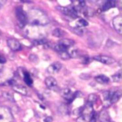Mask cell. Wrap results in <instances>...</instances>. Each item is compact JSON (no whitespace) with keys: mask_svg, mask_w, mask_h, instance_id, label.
<instances>
[{"mask_svg":"<svg viewBox=\"0 0 122 122\" xmlns=\"http://www.w3.org/2000/svg\"><path fill=\"white\" fill-rule=\"evenodd\" d=\"M76 27L79 28H83L88 25V22L83 19H81L78 20L76 22Z\"/></svg>","mask_w":122,"mask_h":122,"instance_id":"ffe728a7","label":"cell"},{"mask_svg":"<svg viewBox=\"0 0 122 122\" xmlns=\"http://www.w3.org/2000/svg\"><path fill=\"white\" fill-rule=\"evenodd\" d=\"M58 43L63 45L64 47L69 49L74 45L75 42L72 40L67 38H64L59 40Z\"/></svg>","mask_w":122,"mask_h":122,"instance_id":"8fae6325","label":"cell"},{"mask_svg":"<svg viewBox=\"0 0 122 122\" xmlns=\"http://www.w3.org/2000/svg\"><path fill=\"white\" fill-rule=\"evenodd\" d=\"M29 59L32 62H38V57L36 55L32 54L30 55Z\"/></svg>","mask_w":122,"mask_h":122,"instance_id":"83f0119b","label":"cell"},{"mask_svg":"<svg viewBox=\"0 0 122 122\" xmlns=\"http://www.w3.org/2000/svg\"><path fill=\"white\" fill-rule=\"evenodd\" d=\"M12 118L10 110L6 106H0V122H10Z\"/></svg>","mask_w":122,"mask_h":122,"instance_id":"3957f363","label":"cell"},{"mask_svg":"<svg viewBox=\"0 0 122 122\" xmlns=\"http://www.w3.org/2000/svg\"><path fill=\"white\" fill-rule=\"evenodd\" d=\"M44 122H52L53 119L51 116H48L43 120Z\"/></svg>","mask_w":122,"mask_h":122,"instance_id":"f546056e","label":"cell"},{"mask_svg":"<svg viewBox=\"0 0 122 122\" xmlns=\"http://www.w3.org/2000/svg\"><path fill=\"white\" fill-rule=\"evenodd\" d=\"M83 53L81 52V51L78 50H72L71 52L70 53L71 58H79V57H82L84 55L82 54Z\"/></svg>","mask_w":122,"mask_h":122,"instance_id":"d6986e66","label":"cell"},{"mask_svg":"<svg viewBox=\"0 0 122 122\" xmlns=\"http://www.w3.org/2000/svg\"><path fill=\"white\" fill-rule=\"evenodd\" d=\"M28 22L32 25H45L49 22L47 15L42 10L38 9H32L29 11Z\"/></svg>","mask_w":122,"mask_h":122,"instance_id":"6da1fadb","label":"cell"},{"mask_svg":"<svg viewBox=\"0 0 122 122\" xmlns=\"http://www.w3.org/2000/svg\"><path fill=\"white\" fill-rule=\"evenodd\" d=\"M6 62V58L1 54H0V63L3 64Z\"/></svg>","mask_w":122,"mask_h":122,"instance_id":"f1b7e54d","label":"cell"},{"mask_svg":"<svg viewBox=\"0 0 122 122\" xmlns=\"http://www.w3.org/2000/svg\"><path fill=\"white\" fill-rule=\"evenodd\" d=\"M73 32L79 35H81L83 34L84 33V30L82 29L81 28H79V27H76L73 28Z\"/></svg>","mask_w":122,"mask_h":122,"instance_id":"d4e9b609","label":"cell"},{"mask_svg":"<svg viewBox=\"0 0 122 122\" xmlns=\"http://www.w3.org/2000/svg\"><path fill=\"white\" fill-rule=\"evenodd\" d=\"M62 67L61 64L59 61H55L50 64L47 68V71L50 74L58 73Z\"/></svg>","mask_w":122,"mask_h":122,"instance_id":"30bf717a","label":"cell"},{"mask_svg":"<svg viewBox=\"0 0 122 122\" xmlns=\"http://www.w3.org/2000/svg\"><path fill=\"white\" fill-rule=\"evenodd\" d=\"M99 120L100 122H112L109 114L105 111H102V112H101L99 116Z\"/></svg>","mask_w":122,"mask_h":122,"instance_id":"4fadbf2b","label":"cell"},{"mask_svg":"<svg viewBox=\"0 0 122 122\" xmlns=\"http://www.w3.org/2000/svg\"><path fill=\"white\" fill-rule=\"evenodd\" d=\"M8 46L13 51H18L21 49V46L20 42L14 38H10L7 40Z\"/></svg>","mask_w":122,"mask_h":122,"instance_id":"8992f818","label":"cell"},{"mask_svg":"<svg viewBox=\"0 0 122 122\" xmlns=\"http://www.w3.org/2000/svg\"><path fill=\"white\" fill-rule=\"evenodd\" d=\"M3 96L7 100L10 101H14V98L13 96L10 93L7 92H4L3 93Z\"/></svg>","mask_w":122,"mask_h":122,"instance_id":"4316f807","label":"cell"},{"mask_svg":"<svg viewBox=\"0 0 122 122\" xmlns=\"http://www.w3.org/2000/svg\"></svg>","mask_w":122,"mask_h":122,"instance_id":"d6a6232c","label":"cell"},{"mask_svg":"<svg viewBox=\"0 0 122 122\" xmlns=\"http://www.w3.org/2000/svg\"><path fill=\"white\" fill-rule=\"evenodd\" d=\"M5 2H6L5 1H3V0H0V9L1 8V7L2 6V5L5 3Z\"/></svg>","mask_w":122,"mask_h":122,"instance_id":"4dcf8cb0","label":"cell"},{"mask_svg":"<svg viewBox=\"0 0 122 122\" xmlns=\"http://www.w3.org/2000/svg\"><path fill=\"white\" fill-rule=\"evenodd\" d=\"M58 53L60 58L63 60H68L71 58L70 53L67 51L58 52Z\"/></svg>","mask_w":122,"mask_h":122,"instance_id":"603a6c76","label":"cell"},{"mask_svg":"<svg viewBox=\"0 0 122 122\" xmlns=\"http://www.w3.org/2000/svg\"><path fill=\"white\" fill-rule=\"evenodd\" d=\"M65 31L60 29V28H56L53 30L52 32V34L53 36L57 38H61L63 37L65 35Z\"/></svg>","mask_w":122,"mask_h":122,"instance_id":"ac0fdd59","label":"cell"},{"mask_svg":"<svg viewBox=\"0 0 122 122\" xmlns=\"http://www.w3.org/2000/svg\"><path fill=\"white\" fill-rule=\"evenodd\" d=\"M121 95H122L121 91H117L115 92H113L111 100L110 101V102L111 103H116L120 99Z\"/></svg>","mask_w":122,"mask_h":122,"instance_id":"9a60e30c","label":"cell"},{"mask_svg":"<svg viewBox=\"0 0 122 122\" xmlns=\"http://www.w3.org/2000/svg\"><path fill=\"white\" fill-rule=\"evenodd\" d=\"M45 84L47 88L50 90L55 91L58 88L57 81L53 77L49 76L46 78L45 80Z\"/></svg>","mask_w":122,"mask_h":122,"instance_id":"9c48e42d","label":"cell"},{"mask_svg":"<svg viewBox=\"0 0 122 122\" xmlns=\"http://www.w3.org/2000/svg\"><path fill=\"white\" fill-rule=\"evenodd\" d=\"M112 93L113 92L111 91H105L103 93V97L104 100L110 102Z\"/></svg>","mask_w":122,"mask_h":122,"instance_id":"7402d4cb","label":"cell"},{"mask_svg":"<svg viewBox=\"0 0 122 122\" xmlns=\"http://www.w3.org/2000/svg\"><path fill=\"white\" fill-rule=\"evenodd\" d=\"M16 16L20 27H24L28 22V17L27 13L21 6L16 8L15 10Z\"/></svg>","mask_w":122,"mask_h":122,"instance_id":"7a4b0ae2","label":"cell"},{"mask_svg":"<svg viewBox=\"0 0 122 122\" xmlns=\"http://www.w3.org/2000/svg\"><path fill=\"white\" fill-rule=\"evenodd\" d=\"M97 99V95L95 94H91L88 97V102L93 103L94 102H96Z\"/></svg>","mask_w":122,"mask_h":122,"instance_id":"484cf974","label":"cell"},{"mask_svg":"<svg viewBox=\"0 0 122 122\" xmlns=\"http://www.w3.org/2000/svg\"><path fill=\"white\" fill-rule=\"evenodd\" d=\"M61 96L66 100L71 102L76 97L75 93H73L69 88H64L61 91Z\"/></svg>","mask_w":122,"mask_h":122,"instance_id":"ba28073f","label":"cell"},{"mask_svg":"<svg viewBox=\"0 0 122 122\" xmlns=\"http://www.w3.org/2000/svg\"><path fill=\"white\" fill-rule=\"evenodd\" d=\"M112 79L114 82H118L121 80L122 79V72L121 71H119L112 76Z\"/></svg>","mask_w":122,"mask_h":122,"instance_id":"44dd1931","label":"cell"},{"mask_svg":"<svg viewBox=\"0 0 122 122\" xmlns=\"http://www.w3.org/2000/svg\"><path fill=\"white\" fill-rule=\"evenodd\" d=\"M93 60L106 65L112 64L115 62V60L112 57L105 55H97L93 57Z\"/></svg>","mask_w":122,"mask_h":122,"instance_id":"5b68a950","label":"cell"},{"mask_svg":"<svg viewBox=\"0 0 122 122\" xmlns=\"http://www.w3.org/2000/svg\"><path fill=\"white\" fill-rule=\"evenodd\" d=\"M94 80L98 83L102 84H107L110 81L109 78L103 74H100L95 76L94 77Z\"/></svg>","mask_w":122,"mask_h":122,"instance_id":"7c38bea8","label":"cell"},{"mask_svg":"<svg viewBox=\"0 0 122 122\" xmlns=\"http://www.w3.org/2000/svg\"><path fill=\"white\" fill-rule=\"evenodd\" d=\"M13 90L16 92L23 95H26L27 94V90L25 87L20 85H14L12 87Z\"/></svg>","mask_w":122,"mask_h":122,"instance_id":"5bb4252c","label":"cell"},{"mask_svg":"<svg viewBox=\"0 0 122 122\" xmlns=\"http://www.w3.org/2000/svg\"><path fill=\"white\" fill-rule=\"evenodd\" d=\"M57 9L65 15L70 16L73 18H76L78 17V11L74 7H67L62 6H57Z\"/></svg>","mask_w":122,"mask_h":122,"instance_id":"277c9868","label":"cell"},{"mask_svg":"<svg viewBox=\"0 0 122 122\" xmlns=\"http://www.w3.org/2000/svg\"></svg>","mask_w":122,"mask_h":122,"instance_id":"1f68e13d","label":"cell"},{"mask_svg":"<svg viewBox=\"0 0 122 122\" xmlns=\"http://www.w3.org/2000/svg\"><path fill=\"white\" fill-rule=\"evenodd\" d=\"M23 80L26 84L29 86H31L33 83V80L30 77V74L27 71H23Z\"/></svg>","mask_w":122,"mask_h":122,"instance_id":"e0dca14e","label":"cell"},{"mask_svg":"<svg viewBox=\"0 0 122 122\" xmlns=\"http://www.w3.org/2000/svg\"><path fill=\"white\" fill-rule=\"evenodd\" d=\"M112 25L115 30L120 34L122 32V17L121 15L115 16L112 20Z\"/></svg>","mask_w":122,"mask_h":122,"instance_id":"52a82bcc","label":"cell"},{"mask_svg":"<svg viewBox=\"0 0 122 122\" xmlns=\"http://www.w3.org/2000/svg\"><path fill=\"white\" fill-rule=\"evenodd\" d=\"M34 44L35 45H44L46 44L47 43V40L45 39H41L37 40L34 41Z\"/></svg>","mask_w":122,"mask_h":122,"instance_id":"cb8c5ba5","label":"cell"},{"mask_svg":"<svg viewBox=\"0 0 122 122\" xmlns=\"http://www.w3.org/2000/svg\"><path fill=\"white\" fill-rule=\"evenodd\" d=\"M116 1L114 0H108L106 1L102 6V10L106 11L115 6Z\"/></svg>","mask_w":122,"mask_h":122,"instance_id":"2e32d148","label":"cell"}]
</instances>
